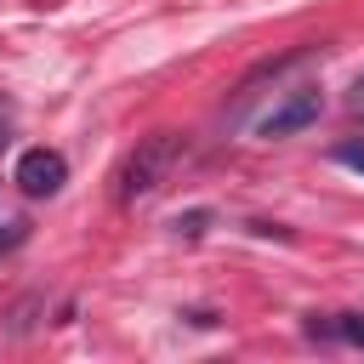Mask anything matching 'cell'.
<instances>
[{
  "label": "cell",
  "mask_w": 364,
  "mask_h": 364,
  "mask_svg": "<svg viewBox=\"0 0 364 364\" xmlns=\"http://www.w3.org/2000/svg\"><path fill=\"white\" fill-rule=\"evenodd\" d=\"M188 159V142L176 131H154L131 148V159L119 165V199H148L171 182V171Z\"/></svg>",
  "instance_id": "cell-1"
},
{
  "label": "cell",
  "mask_w": 364,
  "mask_h": 364,
  "mask_svg": "<svg viewBox=\"0 0 364 364\" xmlns=\"http://www.w3.org/2000/svg\"><path fill=\"white\" fill-rule=\"evenodd\" d=\"M318 114H324L318 85H296V91H284V97L256 119V136H296V131L318 125Z\"/></svg>",
  "instance_id": "cell-2"
},
{
  "label": "cell",
  "mask_w": 364,
  "mask_h": 364,
  "mask_svg": "<svg viewBox=\"0 0 364 364\" xmlns=\"http://www.w3.org/2000/svg\"><path fill=\"white\" fill-rule=\"evenodd\" d=\"M28 199H51L63 182H68V159L57 154V148H23V159H17V176H11Z\"/></svg>",
  "instance_id": "cell-3"
},
{
  "label": "cell",
  "mask_w": 364,
  "mask_h": 364,
  "mask_svg": "<svg viewBox=\"0 0 364 364\" xmlns=\"http://www.w3.org/2000/svg\"><path fill=\"white\" fill-rule=\"evenodd\" d=\"M307 336H336V341H347V347L364 353V313H341L336 324H307Z\"/></svg>",
  "instance_id": "cell-4"
},
{
  "label": "cell",
  "mask_w": 364,
  "mask_h": 364,
  "mask_svg": "<svg viewBox=\"0 0 364 364\" xmlns=\"http://www.w3.org/2000/svg\"><path fill=\"white\" fill-rule=\"evenodd\" d=\"M336 165H347V171H358V176H364V136L336 142Z\"/></svg>",
  "instance_id": "cell-5"
},
{
  "label": "cell",
  "mask_w": 364,
  "mask_h": 364,
  "mask_svg": "<svg viewBox=\"0 0 364 364\" xmlns=\"http://www.w3.org/2000/svg\"><path fill=\"white\" fill-rule=\"evenodd\" d=\"M205 222H210V210H188V216H176V222H171V228H176V233H188V239H193V233H205Z\"/></svg>",
  "instance_id": "cell-6"
},
{
  "label": "cell",
  "mask_w": 364,
  "mask_h": 364,
  "mask_svg": "<svg viewBox=\"0 0 364 364\" xmlns=\"http://www.w3.org/2000/svg\"><path fill=\"white\" fill-rule=\"evenodd\" d=\"M347 102H353V114H364V74H358V85H353V97H347Z\"/></svg>",
  "instance_id": "cell-7"
},
{
  "label": "cell",
  "mask_w": 364,
  "mask_h": 364,
  "mask_svg": "<svg viewBox=\"0 0 364 364\" xmlns=\"http://www.w3.org/2000/svg\"><path fill=\"white\" fill-rule=\"evenodd\" d=\"M6 136H11V114L0 108V148H6Z\"/></svg>",
  "instance_id": "cell-8"
}]
</instances>
